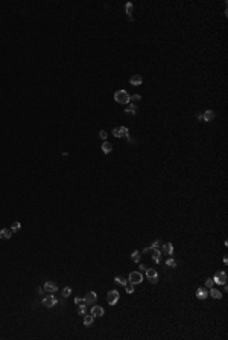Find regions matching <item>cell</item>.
<instances>
[{"label": "cell", "instance_id": "e0dca14e", "mask_svg": "<svg viewBox=\"0 0 228 340\" xmlns=\"http://www.w3.org/2000/svg\"><path fill=\"white\" fill-rule=\"evenodd\" d=\"M152 261L157 262V264L161 261V252H160L158 249L157 250H152Z\"/></svg>", "mask_w": 228, "mask_h": 340}, {"label": "cell", "instance_id": "ac0fdd59", "mask_svg": "<svg viewBox=\"0 0 228 340\" xmlns=\"http://www.w3.org/2000/svg\"><path fill=\"white\" fill-rule=\"evenodd\" d=\"M131 259L134 262H140V259H142V252H138V250H134L131 253Z\"/></svg>", "mask_w": 228, "mask_h": 340}, {"label": "cell", "instance_id": "44dd1931", "mask_svg": "<svg viewBox=\"0 0 228 340\" xmlns=\"http://www.w3.org/2000/svg\"><path fill=\"white\" fill-rule=\"evenodd\" d=\"M134 284H131V282H126V285H125V290H126V293L128 295H132V293H136V288H134Z\"/></svg>", "mask_w": 228, "mask_h": 340}, {"label": "cell", "instance_id": "484cf974", "mask_svg": "<svg viewBox=\"0 0 228 340\" xmlns=\"http://www.w3.org/2000/svg\"><path fill=\"white\" fill-rule=\"evenodd\" d=\"M166 265H167V267H177V261H175V259H173V258H169V259H167V261H166Z\"/></svg>", "mask_w": 228, "mask_h": 340}, {"label": "cell", "instance_id": "52a82bcc", "mask_svg": "<svg viewBox=\"0 0 228 340\" xmlns=\"http://www.w3.org/2000/svg\"><path fill=\"white\" fill-rule=\"evenodd\" d=\"M213 281H214V284H219V285L227 284V273L225 271H218L216 275H214Z\"/></svg>", "mask_w": 228, "mask_h": 340}, {"label": "cell", "instance_id": "8fae6325", "mask_svg": "<svg viewBox=\"0 0 228 340\" xmlns=\"http://www.w3.org/2000/svg\"><path fill=\"white\" fill-rule=\"evenodd\" d=\"M207 296H209V290H207V287H199V288L196 290V297L198 299H207Z\"/></svg>", "mask_w": 228, "mask_h": 340}, {"label": "cell", "instance_id": "83f0119b", "mask_svg": "<svg viewBox=\"0 0 228 340\" xmlns=\"http://www.w3.org/2000/svg\"><path fill=\"white\" fill-rule=\"evenodd\" d=\"M72 295V288H70V287H64V288H63V296L64 297H69Z\"/></svg>", "mask_w": 228, "mask_h": 340}, {"label": "cell", "instance_id": "9a60e30c", "mask_svg": "<svg viewBox=\"0 0 228 340\" xmlns=\"http://www.w3.org/2000/svg\"><path fill=\"white\" fill-rule=\"evenodd\" d=\"M12 236V230L11 229H2V230H0V238H2V239H9Z\"/></svg>", "mask_w": 228, "mask_h": 340}, {"label": "cell", "instance_id": "8d00e7d4", "mask_svg": "<svg viewBox=\"0 0 228 340\" xmlns=\"http://www.w3.org/2000/svg\"><path fill=\"white\" fill-rule=\"evenodd\" d=\"M126 139H128V142H129V143H136V139H132L131 136H128Z\"/></svg>", "mask_w": 228, "mask_h": 340}, {"label": "cell", "instance_id": "4316f807", "mask_svg": "<svg viewBox=\"0 0 228 340\" xmlns=\"http://www.w3.org/2000/svg\"><path fill=\"white\" fill-rule=\"evenodd\" d=\"M20 227H22V224H20L18 221H15L14 224L11 226V230H12V233H15V232H18L20 230Z\"/></svg>", "mask_w": 228, "mask_h": 340}, {"label": "cell", "instance_id": "f1b7e54d", "mask_svg": "<svg viewBox=\"0 0 228 340\" xmlns=\"http://www.w3.org/2000/svg\"><path fill=\"white\" fill-rule=\"evenodd\" d=\"M213 285H214L213 278H207V279H205V287H207V288H211Z\"/></svg>", "mask_w": 228, "mask_h": 340}, {"label": "cell", "instance_id": "6da1fadb", "mask_svg": "<svg viewBox=\"0 0 228 340\" xmlns=\"http://www.w3.org/2000/svg\"><path fill=\"white\" fill-rule=\"evenodd\" d=\"M129 98H131V95L126 90H117L114 93V101L117 104H122V105L129 104Z\"/></svg>", "mask_w": 228, "mask_h": 340}, {"label": "cell", "instance_id": "d590c367", "mask_svg": "<svg viewBox=\"0 0 228 340\" xmlns=\"http://www.w3.org/2000/svg\"><path fill=\"white\" fill-rule=\"evenodd\" d=\"M152 250H154L152 247H145L142 252H143V253H152Z\"/></svg>", "mask_w": 228, "mask_h": 340}, {"label": "cell", "instance_id": "cb8c5ba5", "mask_svg": "<svg viewBox=\"0 0 228 340\" xmlns=\"http://www.w3.org/2000/svg\"><path fill=\"white\" fill-rule=\"evenodd\" d=\"M119 130H120V134H122V137H128V136H129V134H128L129 130L126 128V127H119Z\"/></svg>", "mask_w": 228, "mask_h": 340}, {"label": "cell", "instance_id": "ba28073f", "mask_svg": "<svg viewBox=\"0 0 228 340\" xmlns=\"http://www.w3.org/2000/svg\"><path fill=\"white\" fill-rule=\"evenodd\" d=\"M43 287H44L46 293H56V291H58V285H56L55 282H52V281H47Z\"/></svg>", "mask_w": 228, "mask_h": 340}, {"label": "cell", "instance_id": "3957f363", "mask_svg": "<svg viewBox=\"0 0 228 340\" xmlns=\"http://www.w3.org/2000/svg\"><path fill=\"white\" fill-rule=\"evenodd\" d=\"M119 299H120V293L117 290H111L108 291V295H106V302H108L111 306H114L117 302H119Z\"/></svg>", "mask_w": 228, "mask_h": 340}, {"label": "cell", "instance_id": "2e32d148", "mask_svg": "<svg viewBox=\"0 0 228 340\" xmlns=\"http://www.w3.org/2000/svg\"><path fill=\"white\" fill-rule=\"evenodd\" d=\"M209 295L213 297V299H220V297H222V293H220L218 288H213V287H211V288H210V291H209Z\"/></svg>", "mask_w": 228, "mask_h": 340}, {"label": "cell", "instance_id": "5bb4252c", "mask_svg": "<svg viewBox=\"0 0 228 340\" xmlns=\"http://www.w3.org/2000/svg\"><path fill=\"white\" fill-rule=\"evenodd\" d=\"M161 253H164V255H167V256H172V253H173V246H172L170 243H167V244H163Z\"/></svg>", "mask_w": 228, "mask_h": 340}, {"label": "cell", "instance_id": "d6986e66", "mask_svg": "<svg viewBox=\"0 0 228 340\" xmlns=\"http://www.w3.org/2000/svg\"><path fill=\"white\" fill-rule=\"evenodd\" d=\"M93 322H95V317H93L91 314H84V325L85 326L93 325Z\"/></svg>", "mask_w": 228, "mask_h": 340}, {"label": "cell", "instance_id": "5b68a950", "mask_svg": "<svg viewBox=\"0 0 228 340\" xmlns=\"http://www.w3.org/2000/svg\"><path fill=\"white\" fill-rule=\"evenodd\" d=\"M145 273H146L147 281H149L151 284H158V273H157V270H154V269H147Z\"/></svg>", "mask_w": 228, "mask_h": 340}, {"label": "cell", "instance_id": "1f68e13d", "mask_svg": "<svg viewBox=\"0 0 228 340\" xmlns=\"http://www.w3.org/2000/svg\"><path fill=\"white\" fill-rule=\"evenodd\" d=\"M99 137H100V139H104V141H105V139L108 137V133H106L105 130H100V131H99Z\"/></svg>", "mask_w": 228, "mask_h": 340}, {"label": "cell", "instance_id": "d4e9b609", "mask_svg": "<svg viewBox=\"0 0 228 340\" xmlns=\"http://www.w3.org/2000/svg\"><path fill=\"white\" fill-rule=\"evenodd\" d=\"M78 314H81V316L87 314V305H79L78 306Z\"/></svg>", "mask_w": 228, "mask_h": 340}, {"label": "cell", "instance_id": "603a6c76", "mask_svg": "<svg viewBox=\"0 0 228 340\" xmlns=\"http://www.w3.org/2000/svg\"><path fill=\"white\" fill-rule=\"evenodd\" d=\"M114 282H116L117 285H126V282H128V281H126V279H123V278H120V276H116V278H114Z\"/></svg>", "mask_w": 228, "mask_h": 340}, {"label": "cell", "instance_id": "8992f818", "mask_svg": "<svg viewBox=\"0 0 228 340\" xmlns=\"http://www.w3.org/2000/svg\"><path fill=\"white\" fill-rule=\"evenodd\" d=\"M84 299H85V304L87 305H95L97 302V293L96 291H88Z\"/></svg>", "mask_w": 228, "mask_h": 340}, {"label": "cell", "instance_id": "7c38bea8", "mask_svg": "<svg viewBox=\"0 0 228 340\" xmlns=\"http://www.w3.org/2000/svg\"><path fill=\"white\" fill-rule=\"evenodd\" d=\"M214 118H216V115H214V111H213V110H205V113L202 115V121H205V122H211Z\"/></svg>", "mask_w": 228, "mask_h": 340}, {"label": "cell", "instance_id": "7402d4cb", "mask_svg": "<svg viewBox=\"0 0 228 340\" xmlns=\"http://www.w3.org/2000/svg\"><path fill=\"white\" fill-rule=\"evenodd\" d=\"M125 11H126V14H128V17H129L132 14V11H134V5L131 2H128V3H126V6H125Z\"/></svg>", "mask_w": 228, "mask_h": 340}, {"label": "cell", "instance_id": "4dcf8cb0", "mask_svg": "<svg viewBox=\"0 0 228 340\" xmlns=\"http://www.w3.org/2000/svg\"><path fill=\"white\" fill-rule=\"evenodd\" d=\"M160 246H161V241H160V239H157V241H154V243H152L151 247H152L154 250H157V249H160Z\"/></svg>", "mask_w": 228, "mask_h": 340}, {"label": "cell", "instance_id": "f546056e", "mask_svg": "<svg viewBox=\"0 0 228 340\" xmlns=\"http://www.w3.org/2000/svg\"><path fill=\"white\" fill-rule=\"evenodd\" d=\"M75 304L79 306V305H87L85 304V299H82V297H75Z\"/></svg>", "mask_w": 228, "mask_h": 340}, {"label": "cell", "instance_id": "74e56055", "mask_svg": "<svg viewBox=\"0 0 228 340\" xmlns=\"http://www.w3.org/2000/svg\"><path fill=\"white\" fill-rule=\"evenodd\" d=\"M138 269H140V273H145V271H146V267H145V265H140Z\"/></svg>", "mask_w": 228, "mask_h": 340}, {"label": "cell", "instance_id": "4fadbf2b", "mask_svg": "<svg viewBox=\"0 0 228 340\" xmlns=\"http://www.w3.org/2000/svg\"><path fill=\"white\" fill-rule=\"evenodd\" d=\"M137 105H134V104H126V108H125V113L126 115H129V116H134L137 113Z\"/></svg>", "mask_w": 228, "mask_h": 340}, {"label": "cell", "instance_id": "277c9868", "mask_svg": "<svg viewBox=\"0 0 228 340\" xmlns=\"http://www.w3.org/2000/svg\"><path fill=\"white\" fill-rule=\"evenodd\" d=\"M128 281L134 285H137L143 281V273H140V271H131L129 273V276H128Z\"/></svg>", "mask_w": 228, "mask_h": 340}, {"label": "cell", "instance_id": "836d02e7", "mask_svg": "<svg viewBox=\"0 0 228 340\" xmlns=\"http://www.w3.org/2000/svg\"><path fill=\"white\" fill-rule=\"evenodd\" d=\"M113 134H114V137H117V139H120V137H122V134H120V130H119V127H117V128H114V130H113Z\"/></svg>", "mask_w": 228, "mask_h": 340}, {"label": "cell", "instance_id": "ffe728a7", "mask_svg": "<svg viewBox=\"0 0 228 340\" xmlns=\"http://www.w3.org/2000/svg\"><path fill=\"white\" fill-rule=\"evenodd\" d=\"M102 151H104V154H110V153L113 151V146L110 142H104L102 143Z\"/></svg>", "mask_w": 228, "mask_h": 340}, {"label": "cell", "instance_id": "30bf717a", "mask_svg": "<svg viewBox=\"0 0 228 340\" xmlns=\"http://www.w3.org/2000/svg\"><path fill=\"white\" fill-rule=\"evenodd\" d=\"M142 83H143V76H142V75H134V76L129 78V84L134 85V87H137V85H142Z\"/></svg>", "mask_w": 228, "mask_h": 340}, {"label": "cell", "instance_id": "7a4b0ae2", "mask_svg": "<svg viewBox=\"0 0 228 340\" xmlns=\"http://www.w3.org/2000/svg\"><path fill=\"white\" fill-rule=\"evenodd\" d=\"M58 304V297L55 296V293H47V296L43 297V305L46 308H52Z\"/></svg>", "mask_w": 228, "mask_h": 340}, {"label": "cell", "instance_id": "f35d334b", "mask_svg": "<svg viewBox=\"0 0 228 340\" xmlns=\"http://www.w3.org/2000/svg\"><path fill=\"white\" fill-rule=\"evenodd\" d=\"M196 119H198V121H202V113H198V115H196Z\"/></svg>", "mask_w": 228, "mask_h": 340}, {"label": "cell", "instance_id": "9c48e42d", "mask_svg": "<svg viewBox=\"0 0 228 340\" xmlns=\"http://www.w3.org/2000/svg\"><path fill=\"white\" fill-rule=\"evenodd\" d=\"M104 308L102 306H99V305H93L91 306V316L93 317H102L104 316Z\"/></svg>", "mask_w": 228, "mask_h": 340}, {"label": "cell", "instance_id": "e575fe53", "mask_svg": "<svg viewBox=\"0 0 228 340\" xmlns=\"http://www.w3.org/2000/svg\"><path fill=\"white\" fill-rule=\"evenodd\" d=\"M142 99V96L138 95V93H136V95H132L131 98H129V101H140Z\"/></svg>", "mask_w": 228, "mask_h": 340}, {"label": "cell", "instance_id": "d6a6232c", "mask_svg": "<svg viewBox=\"0 0 228 340\" xmlns=\"http://www.w3.org/2000/svg\"><path fill=\"white\" fill-rule=\"evenodd\" d=\"M44 293H46L44 287H37V295L38 296H44Z\"/></svg>", "mask_w": 228, "mask_h": 340}]
</instances>
